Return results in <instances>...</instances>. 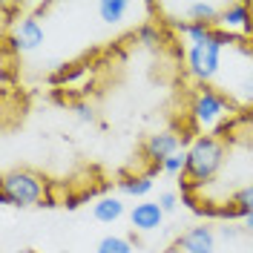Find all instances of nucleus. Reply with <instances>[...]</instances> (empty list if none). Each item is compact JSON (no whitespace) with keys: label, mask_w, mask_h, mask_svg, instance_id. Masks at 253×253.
I'll use <instances>...</instances> for the list:
<instances>
[{"label":"nucleus","mask_w":253,"mask_h":253,"mask_svg":"<svg viewBox=\"0 0 253 253\" xmlns=\"http://www.w3.org/2000/svg\"><path fill=\"white\" fill-rule=\"evenodd\" d=\"M75 112H78L81 121H89V124L95 121V112H92V107H89V104H75Z\"/></svg>","instance_id":"nucleus-19"},{"label":"nucleus","mask_w":253,"mask_h":253,"mask_svg":"<svg viewBox=\"0 0 253 253\" xmlns=\"http://www.w3.org/2000/svg\"><path fill=\"white\" fill-rule=\"evenodd\" d=\"M242 221H245V227H248V230L253 233V213H248V216H245Z\"/></svg>","instance_id":"nucleus-22"},{"label":"nucleus","mask_w":253,"mask_h":253,"mask_svg":"<svg viewBox=\"0 0 253 253\" xmlns=\"http://www.w3.org/2000/svg\"><path fill=\"white\" fill-rule=\"evenodd\" d=\"M233 205H236V210L242 213V219H245L248 213H253V184L239 190L236 196H233Z\"/></svg>","instance_id":"nucleus-15"},{"label":"nucleus","mask_w":253,"mask_h":253,"mask_svg":"<svg viewBox=\"0 0 253 253\" xmlns=\"http://www.w3.org/2000/svg\"><path fill=\"white\" fill-rule=\"evenodd\" d=\"M181 9H184V15H187V23H205V26H213V23L221 20V9L216 6V3L199 0V3H184Z\"/></svg>","instance_id":"nucleus-9"},{"label":"nucleus","mask_w":253,"mask_h":253,"mask_svg":"<svg viewBox=\"0 0 253 253\" xmlns=\"http://www.w3.org/2000/svg\"><path fill=\"white\" fill-rule=\"evenodd\" d=\"M61 253H72V251H61Z\"/></svg>","instance_id":"nucleus-26"},{"label":"nucleus","mask_w":253,"mask_h":253,"mask_svg":"<svg viewBox=\"0 0 253 253\" xmlns=\"http://www.w3.org/2000/svg\"><path fill=\"white\" fill-rule=\"evenodd\" d=\"M221 26L227 29H251V9L245 3H230L221 9Z\"/></svg>","instance_id":"nucleus-11"},{"label":"nucleus","mask_w":253,"mask_h":253,"mask_svg":"<svg viewBox=\"0 0 253 253\" xmlns=\"http://www.w3.org/2000/svg\"><path fill=\"white\" fill-rule=\"evenodd\" d=\"M164 253H181V251H178V248H167Z\"/></svg>","instance_id":"nucleus-24"},{"label":"nucleus","mask_w":253,"mask_h":253,"mask_svg":"<svg viewBox=\"0 0 253 253\" xmlns=\"http://www.w3.org/2000/svg\"><path fill=\"white\" fill-rule=\"evenodd\" d=\"M227 110V101H224V95L213 92V89H202V92L196 95V101H193V115H196V121L199 124H216L221 115Z\"/></svg>","instance_id":"nucleus-4"},{"label":"nucleus","mask_w":253,"mask_h":253,"mask_svg":"<svg viewBox=\"0 0 253 253\" xmlns=\"http://www.w3.org/2000/svg\"><path fill=\"white\" fill-rule=\"evenodd\" d=\"M221 236H224V239H236V236H239V227H230V224H224V227H221Z\"/></svg>","instance_id":"nucleus-21"},{"label":"nucleus","mask_w":253,"mask_h":253,"mask_svg":"<svg viewBox=\"0 0 253 253\" xmlns=\"http://www.w3.org/2000/svg\"><path fill=\"white\" fill-rule=\"evenodd\" d=\"M95 253H132V242L124 236H104L98 242Z\"/></svg>","instance_id":"nucleus-13"},{"label":"nucleus","mask_w":253,"mask_h":253,"mask_svg":"<svg viewBox=\"0 0 253 253\" xmlns=\"http://www.w3.org/2000/svg\"><path fill=\"white\" fill-rule=\"evenodd\" d=\"M184 167H187V153H184V156H173V158H167V161L161 164V170H164L167 175H178L181 170H184Z\"/></svg>","instance_id":"nucleus-16"},{"label":"nucleus","mask_w":253,"mask_h":253,"mask_svg":"<svg viewBox=\"0 0 253 253\" xmlns=\"http://www.w3.org/2000/svg\"><path fill=\"white\" fill-rule=\"evenodd\" d=\"M144 153L158 161V164H164L167 158L178 156V135L175 132H158V135H150L147 144H144Z\"/></svg>","instance_id":"nucleus-8"},{"label":"nucleus","mask_w":253,"mask_h":253,"mask_svg":"<svg viewBox=\"0 0 253 253\" xmlns=\"http://www.w3.org/2000/svg\"><path fill=\"white\" fill-rule=\"evenodd\" d=\"M92 216L98 221H104V224H112V221H118L124 216V202L115 199V196H104L92 205Z\"/></svg>","instance_id":"nucleus-10"},{"label":"nucleus","mask_w":253,"mask_h":253,"mask_svg":"<svg viewBox=\"0 0 253 253\" xmlns=\"http://www.w3.org/2000/svg\"><path fill=\"white\" fill-rule=\"evenodd\" d=\"M242 92H245V101L253 104V66H251V72H248V78H245V84H242Z\"/></svg>","instance_id":"nucleus-20"},{"label":"nucleus","mask_w":253,"mask_h":253,"mask_svg":"<svg viewBox=\"0 0 253 253\" xmlns=\"http://www.w3.org/2000/svg\"><path fill=\"white\" fill-rule=\"evenodd\" d=\"M126 12H129L126 0H104V3H98V15H101L104 23H121Z\"/></svg>","instance_id":"nucleus-12"},{"label":"nucleus","mask_w":253,"mask_h":253,"mask_svg":"<svg viewBox=\"0 0 253 253\" xmlns=\"http://www.w3.org/2000/svg\"><path fill=\"white\" fill-rule=\"evenodd\" d=\"M12 41H15L17 52H32L43 43V26L38 23V17H20L15 23Z\"/></svg>","instance_id":"nucleus-6"},{"label":"nucleus","mask_w":253,"mask_h":253,"mask_svg":"<svg viewBox=\"0 0 253 253\" xmlns=\"http://www.w3.org/2000/svg\"><path fill=\"white\" fill-rule=\"evenodd\" d=\"M138 41H141L144 46H156L158 43V29L153 23H144L141 29H138Z\"/></svg>","instance_id":"nucleus-17"},{"label":"nucleus","mask_w":253,"mask_h":253,"mask_svg":"<svg viewBox=\"0 0 253 253\" xmlns=\"http://www.w3.org/2000/svg\"><path fill=\"white\" fill-rule=\"evenodd\" d=\"M43 199V181L41 175L29 170H12L0 181V202L12 207H32Z\"/></svg>","instance_id":"nucleus-3"},{"label":"nucleus","mask_w":253,"mask_h":253,"mask_svg":"<svg viewBox=\"0 0 253 253\" xmlns=\"http://www.w3.org/2000/svg\"><path fill=\"white\" fill-rule=\"evenodd\" d=\"M66 207H69V210H75V207H78V199H75V196H72V199H66Z\"/></svg>","instance_id":"nucleus-23"},{"label":"nucleus","mask_w":253,"mask_h":253,"mask_svg":"<svg viewBox=\"0 0 253 253\" xmlns=\"http://www.w3.org/2000/svg\"><path fill=\"white\" fill-rule=\"evenodd\" d=\"M224 43H230V35L221 29H216L202 43H190L187 66L199 81L216 78V72H219V66H221V49H224Z\"/></svg>","instance_id":"nucleus-2"},{"label":"nucleus","mask_w":253,"mask_h":253,"mask_svg":"<svg viewBox=\"0 0 253 253\" xmlns=\"http://www.w3.org/2000/svg\"><path fill=\"white\" fill-rule=\"evenodd\" d=\"M221 161H224L221 144L216 138H210V135H202L187 150V167H184V173L190 175L193 184H207L213 175L219 173Z\"/></svg>","instance_id":"nucleus-1"},{"label":"nucleus","mask_w":253,"mask_h":253,"mask_svg":"<svg viewBox=\"0 0 253 253\" xmlns=\"http://www.w3.org/2000/svg\"><path fill=\"white\" fill-rule=\"evenodd\" d=\"M121 190H124L126 196L141 199V196H147V193L153 190V178H150V175H141V178H126V181H121Z\"/></svg>","instance_id":"nucleus-14"},{"label":"nucleus","mask_w":253,"mask_h":253,"mask_svg":"<svg viewBox=\"0 0 253 253\" xmlns=\"http://www.w3.org/2000/svg\"><path fill=\"white\" fill-rule=\"evenodd\" d=\"M129 221H132L135 230L150 233V230H158V227H161V221H164V210H161L158 202H141V205L132 207Z\"/></svg>","instance_id":"nucleus-7"},{"label":"nucleus","mask_w":253,"mask_h":253,"mask_svg":"<svg viewBox=\"0 0 253 253\" xmlns=\"http://www.w3.org/2000/svg\"><path fill=\"white\" fill-rule=\"evenodd\" d=\"M158 205H161L164 213H173L175 207H178V199H175V193H161L158 196Z\"/></svg>","instance_id":"nucleus-18"},{"label":"nucleus","mask_w":253,"mask_h":253,"mask_svg":"<svg viewBox=\"0 0 253 253\" xmlns=\"http://www.w3.org/2000/svg\"><path fill=\"white\" fill-rule=\"evenodd\" d=\"M178 251L181 253H213L216 251V233L207 224H196L178 239Z\"/></svg>","instance_id":"nucleus-5"},{"label":"nucleus","mask_w":253,"mask_h":253,"mask_svg":"<svg viewBox=\"0 0 253 253\" xmlns=\"http://www.w3.org/2000/svg\"><path fill=\"white\" fill-rule=\"evenodd\" d=\"M15 253H38V251H15Z\"/></svg>","instance_id":"nucleus-25"}]
</instances>
